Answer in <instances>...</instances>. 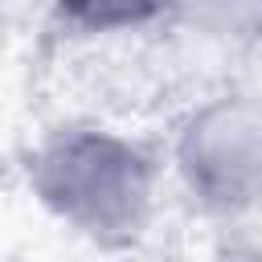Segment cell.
<instances>
[{"label":"cell","instance_id":"3957f363","mask_svg":"<svg viewBox=\"0 0 262 262\" xmlns=\"http://www.w3.org/2000/svg\"><path fill=\"white\" fill-rule=\"evenodd\" d=\"M61 4L90 25H119V20H135V16L156 12L160 0H61Z\"/></svg>","mask_w":262,"mask_h":262},{"label":"cell","instance_id":"7a4b0ae2","mask_svg":"<svg viewBox=\"0 0 262 262\" xmlns=\"http://www.w3.org/2000/svg\"><path fill=\"white\" fill-rule=\"evenodd\" d=\"M192 176L213 196H242L254 176V123L242 115H217L209 119L188 147Z\"/></svg>","mask_w":262,"mask_h":262},{"label":"cell","instance_id":"6da1fadb","mask_svg":"<svg viewBox=\"0 0 262 262\" xmlns=\"http://www.w3.org/2000/svg\"><path fill=\"white\" fill-rule=\"evenodd\" d=\"M45 196L90 229H127L139 217L147 172L135 151L102 135H78L57 143L41 160Z\"/></svg>","mask_w":262,"mask_h":262}]
</instances>
